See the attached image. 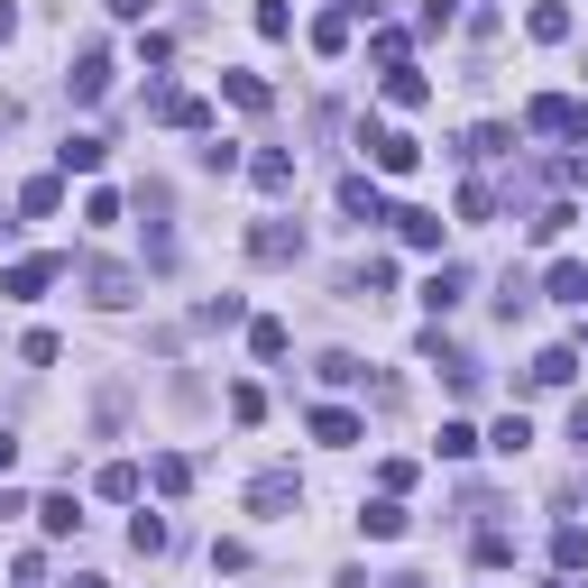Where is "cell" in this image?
I'll return each mask as SVG.
<instances>
[{"label": "cell", "mask_w": 588, "mask_h": 588, "mask_svg": "<svg viewBox=\"0 0 588 588\" xmlns=\"http://www.w3.org/2000/svg\"><path fill=\"white\" fill-rule=\"evenodd\" d=\"M469 451H488V442H478L469 423H442V459H469Z\"/></svg>", "instance_id": "36"}, {"label": "cell", "mask_w": 588, "mask_h": 588, "mask_svg": "<svg viewBox=\"0 0 588 588\" xmlns=\"http://www.w3.org/2000/svg\"><path fill=\"white\" fill-rule=\"evenodd\" d=\"M19 469V442H10V432H0V478H10Z\"/></svg>", "instance_id": "39"}, {"label": "cell", "mask_w": 588, "mask_h": 588, "mask_svg": "<svg viewBox=\"0 0 588 588\" xmlns=\"http://www.w3.org/2000/svg\"><path fill=\"white\" fill-rule=\"evenodd\" d=\"M570 377H579V350L561 341V350H543V359L524 368V387H570Z\"/></svg>", "instance_id": "14"}, {"label": "cell", "mask_w": 588, "mask_h": 588, "mask_svg": "<svg viewBox=\"0 0 588 588\" xmlns=\"http://www.w3.org/2000/svg\"><path fill=\"white\" fill-rule=\"evenodd\" d=\"M451 19H459V0H423V19H414V29H423V37H442Z\"/></svg>", "instance_id": "37"}, {"label": "cell", "mask_w": 588, "mask_h": 588, "mask_svg": "<svg viewBox=\"0 0 588 588\" xmlns=\"http://www.w3.org/2000/svg\"><path fill=\"white\" fill-rule=\"evenodd\" d=\"M56 202H65V185H56V175H29V185H19V212H29V221H46Z\"/></svg>", "instance_id": "19"}, {"label": "cell", "mask_w": 588, "mask_h": 588, "mask_svg": "<svg viewBox=\"0 0 588 588\" xmlns=\"http://www.w3.org/2000/svg\"><path fill=\"white\" fill-rule=\"evenodd\" d=\"M193 322H202V331H230V322H248V303H240V295H212Z\"/></svg>", "instance_id": "29"}, {"label": "cell", "mask_w": 588, "mask_h": 588, "mask_svg": "<svg viewBox=\"0 0 588 588\" xmlns=\"http://www.w3.org/2000/svg\"><path fill=\"white\" fill-rule=\"evenodd\" d=\"M341 212L359 221V230H368V221H396V212H387V193H377L368 175H341Z\"/></svg>", "instance_id": "9"}, {"label": "cell", "mask_w": 588, "mask_h": 588, "mask_svg": "<svg viewBox=\"0 0 588 588\" xmlns=\"http://www.w3.org/2000/svg\"><path fill=\"white\" fill-rule=\"evenodd\" d=\"M37 524L56 533V543H74V533H84V497H74V488H56V497L37 506Z\"/></svg>", "instance_id": "11"}, {"label": "cell", "mask_w": 588, "mask_h": 588, "mask_svg": "<svg viewBox=\"0 0 588 588\" xmlns=\"http://www.w3.org/2000/svg\"><path fill=\"white\" fill-rule=\"evenodd\" d=\"M459 157H469V166H488V157H515V130H497V120H488V130H469V138H459Z\"/></svg>", "instance_id": "17"}, {"label": "cell", "mask_w": 588, "mask_h": 588, "mask_svg": "<svg viewBox=\"0 0 588 588\" xmlns=\"http://www.w3.org/2000/svg\"><path fill=\"white\" fill-rule=\"evenodd\" d=\"M147 10H157V0H111V19H147Z\"/></svg>", "instance_id": "38"}, {"label": "cell", "mask_w": 588, "mask_h": 588, "mask_svg": "<svg viewBox=\"0 0 588 588\" xmlns=\"http://www.w3.org/2000/svg\"><path fill=\"white\" fill-rule=\"evenodd\" d=\"M396 240H404V248H442V212H423V202H404V212H396Z\"/></svg>", "instance_id": "15"}, {"label": "cell", "mask_w": 588, "mask_h": 588, "mask_svg": "<svg viewBox=\"0 0 588 588\" xmlns=\"http://www.w3.org/2000/svg\"><path fill=\"white\" fill-rule=\"evenodd\" d=\"M552 295H561V303H588V267L561 258V267H552Z\"/></svg>", "instance_id": "31"}, {"label": "cell", "mask_w": 588, "mask_h": 588, "mask_svg": "<svg viewBox=\"0 0 588 588\" xmlns=\"http://www.w3.org/2000/svg\"><path fill=\"white\" fill-rule=\"evenodd\" d=\"M84 295L101 303V313H120V303H138V267H120V258H84Z\"/></svg>", "instance_id": "4"}, {"label": "cell", "mask_w": 588, "mask_h": 588, "mask_svg": "<svg viewBox=\"0 0 588 588\" xmlns=\"http://www.w3.org/2000/svg\"><path fill=\"white\" fill-rule=\"evenodd\" d=\"M552 588H588V579H579V570H561V579H552Z\"/></svg>", "instance_id": "43"}, {"label": "cell", "mask_w": 588, "mask_h": 588, "mask_svg": "<svg viewBox=\"0 0 588 588\" xmlns=\"http://www.w3.org/2000/svg\"><path fill=\"white\" fill-rule=\"evenodd\" d=\"M147 488V478H138V459H111V469H101V497H120V506H130Z\"/></svg>", "instance_id": "26"}, {"label": "cell", "mask_w": 588, "mask_h": 588, "mask_svg": "<svg viewBox=\"0 0 588 588\" xmlns=\"http://www.w3.org/2000/svg\"><path fill=\"white\" fill-rule=\"evenodd\" d=\"M524 37H533V46H561V37H570V0H533V10H524Z\"/></svg>", "instance_id": "10"}, {"label": "cell", "mask_w": 588, "mask_h": 588, "mask_svg": "<svg viewBox=\"0 0 588 588\" xmlns=\"http://www.w3.org/2000/svg\"><path fill=\"white\" fill-rule=\"evenodd\" d=\"M313 442H331V451H350V442H368V423L350 414V404H313Z\"/></svg>", "instance_id": "8"}, {"label": "cell", "mask_w": 588, "mask_h": 588, "mask_svg": "<svg viewBox=\"0 0 588 588\" xmlns=\"http://www.w3.org/2000/svg\"><path fill=\"white\" fill-rule=\"evenodd\" d=\"M313 56H350V10H322L313 19Z\"/></svg>", "instance_id": "20"}, {"label": "cell", "mask_w": 588, "mask_h": 588, "mask_svg": "<svg viewBox=\"0 0 588 588\" xmlns=\"http://www.w3.org/2000/svg\"><path fill=\"white\" fill-rule=\"evenodd\" d=\"M65 92H74V101H101V92H111V46H84L74 74H65Z\"/></svg>", "instance_id": "6"}, {"label": "cell", "mask_w": 588, "mask_h": 588, "mask_svg": "<svg viewBox=\"0 0 588 588\" xmlns=\"http://www.w3.org/2000/svg\"><path fill=\"white\" fill-rule=\"evenodd\" d=\"M579 212H570V202H543V212H533V240H561V230H570Z\"/></svg>", "instance_id": "34"}, {"label": "cell", "mask_w": 588, "mask_h": 588, "mask_svg": "<svg viewBox=\"0 0 588 588\" xmlns=\"http://www.w3.org/2000/svg\"><path fill=\"white\" fill-rule=\"evenodd\" d=\"M368 56H377V65H387V74H396L404 56H414V37H404V29H377V46H368Z\"/></svg>", "instance_id": "32"}, {"label": "cell", "mask_w": 588, "mask_h": 588, "mask_svg": "<svg viewBox=\"0 0 588 588\" xmlns=\"http://www.w3.org/2000/svg\"><path fill=\"white\" fill-rule=\"evenodd\" d=\"M303 488H295V469H258V488H248V506H258V515H286Z\"/></svg>", "instance_id": "12"}, {"label": "cell", "mask_w": 588, "mask_h": 588, "mask_svg": "<svg viewBox=\"0 0 588 588\" xmlns=\"http://www.w3.org/2000/svg\"><path fill=\"white\" fill-rule=\"evenodd\" d=\"M221 92H230V101H240V111H267V101H276V92L258 84V74H221Z\"/></svg>", "instance_id": "27"}, {"label": "cell", "mask_w": 588, "mask_h": 588, "mask_svg": "<svg viewBox=\"0 0 588 588\" xmlns=\"http://www.w3.org/2000/svg\"><path fill=\"white\" fill-rule=\"evenodd\" d=\"M359 533H368V543H396V533H404V506H396V497H377L368 515H359Z\"/></svg>", "instance_id": "22"}, {"label": "cell", "mask_w": 588, "mask_h": 588, "mask_svg": "<svg viewBox=\"0 0 588 588\" xmlns=\"http://www.w3.org/2000/svg\"><path fill=\"white\" fill-rule=\"evenodd\" d=\"M359 147L377 157V175H414L423 166V147L404 138V130H387V120H359Z\"/></svg>", "instance_id": "3"}, {"label": "cell", "mask_w": 588, "mask_h": 588, "mask_svg": "<svg viewBox=\"0 0 588 588\" xmlns=\"http://www.w3.org/2000/svg\"><path fill=\"white\" fill-rule=\"evenodd\" d=\"M459 295H469V267H432V276H423V313H432V322L459 313Z\"/></svg>", "instance_id": "7"}, {"label": "cell", "mask_w": 588, "mask_h": 588, "mask_svg": "<svg viewBox=\"0 0 588 588\" xmlns=\"http://www.w3.org/2000/svg\"><path fill=\"white\" fill-rule=\"evenodd\" d=\"M524 442H533V423H524V414H506V423L488 432V451H506V459H524Z\"/></svg>", "instance_id": "30"}, {"label": "cell", "mask_w": 588, "mask_h": 588, "mask_svg": "<svg viewBox=\"0 0 588 588\" xmlns=\"http://www.w3.org/2000/svg\"><path fill=\"white\" fill-rule=\"evenodd\" d=\"M258 37H295V10H286V0H258Z\"/></svg>", "instance_id": "35"}, {"label": "cell", "mask_w": 588, "mask_h": 588, "mask_svg": "<svg viewBox=\"0 0 588 588\" xmlns=\"http://www.w3.org/2000/svg\"><path fill=\"white\" fill-rule=\"evenodd\" d=\"M147 488H157V497H185V488H193V459H185V451H157V459H147Z\"/></svg>", "instance_id": "13"}, {"label": "cell", "mask_w": 588, "mask_h": 588, "mask_svg": "<svg viewBox=\"0 0 588 588\" xmlns=\"http://www.w3.org/2000/svg\"><path fill=\"white\" fill-rule=\"evenodd\" d=\"M0 515H19V497H10V488H0Z\"/></svg>", "instance_id": "44"}, {"label": "cell", "mask_w": 588, "mask_h": 588, "mask_svg": "<svg viewBox=\"0 0 588 588\" xmlns=\"http://www.w3.org/2000/svg\"><path fill=\"white\" fill-rule=\"evenodd\" d=\"M147 120H166V130L212 138V101H193V92H175V84H147Z\"/></svg>", "instance_id": "1"}, {"label": "cell", "mask_w": 588, "mask_h": 588, "mask_svg": "<svg viewBox=\"0 0 588 588\" xmlns=\"http://www.w3.org/2000/svg\"><path fill=\"white\" fill-rule=\"evenodd\" d=\"M10 29H19V10H10V0H0V37H10Z\"/></svg>", "instance_id": "42"}, {"label": "cell", "mask_w": 588, "mask_h": 588, "mask_svg": "<svg viewBox=\"0 0 588 588\" xmlns=\"http://www.w3.org/2000/svg\"><path fill=\"white\" fill-rule=\"evenodd\" d=\"M459 221H497V193L488 185H459Z\"/></svg>", "instance_id": "33"}, {"label": "cell", "mask_w": 588, "mask_h": 588, "mask_svg": "<svg viewBox=\"0 0 588 588\" xmlns=\"http://www.w3.org/2000/svg\"><path fill=\"white\" fill-rule=\"evenodd\" d=\"M552 570H588V533H579V524L552 533Z\"/></svg>", "instance_id": "25"}, {"label": "cell", "mask_w": 588, "mask_h": 588, "mask_svg": "<svg viewBox=\"0 0 588 588\" xmlns=\"http://www.w3.org/2000/svg\"><path fill=\"white\" fill-rule=\"evenodd\" d=\"M313 377H322V387H359V377H368V368H359V359H350V350H322V368H313Z\"/></svg>", "instance_id": "28"}, {"label": "cell", "mask_w": 588, "mask_h": 588, "mask_svg": "<svg viewBox=\"0 0 588 588\" xmlns=\"http://www.w3.org/2000/svg\"><path fill=\"white\" fill-rule=\"evenodd\" d=\"M101 157H111V147H101L92 130H84V138H65V147H56V166H65V175H101Z\"/></svg>", "instance_id": "18"}, {"label": "cell", "mask_w": 588, "mask_h": 588, "mask_svg": "<svg viewBox=\"0 0 588 588\" xmlns=\"http://www.w3.org/2000/svg\"><path fill=\"white\" fill-rule=\"evenodd\" d=\"M166 543H175V524H166V515H138V524H130V552H138V561H157Z\"/></svg>", "instance_id": "23"}, {"label": "cell", "mask_w": 588, "mask_h": 588, "mask_svg": "<svg viewBox=\"0 0 588 588\" xmlns=\"http://www.w3.org/2000/svg\"><path fill=\"white\" fill-rule=\"evenodd\" d=\"M0 130H19V101H10V92H0Z\"/></svg>", "instance_id": "41"}, {"label": "cell", "mask_w": 588, "mask_h": 588, "mask_svg": "<svg viewBox=\"0 0 588 588\" xmlns=\"http://www.w3.org/2000/svg\"><path fill=\"white\" fill-rule=\"evenodd\" d=\"M248 175H258V193H295V157H286V147H258Z\"/></svg>", "instance_id": "16"}, {"label": "cell", "mask_w": 588, "mask_h": 588, "mask_svg": "<svg viewBox=\"0 0 588 588\" xmlns=\"http://www.w3.org/2000/svg\"><path fill=\"white\" fill-rule=\"evenodd\" d=\"M248 258H258V267H295V258H303V230H295L286 212L248 221Z\"/></svg>", "instance_id": "2"}, {"label": "cell", "mask_w": 588, "mask_h": 588, "mask_svg": "<svg viewBox=\"0 0 588 588\" xmlns=\"http://www.w3.org/2000/svg\"><path fill=\"white\" fill-rule=\"evenodd\" d=\"M387 101H396V111H423V101H432V84H423L414 65H396V74H387Z\"/></svg>", "instance_id": "21"}, {"label": "cell", "mask_w": 588, "mask_h": 588, "mask_svg": "<svg viewBox=\"0 0 588 588\" xmlns=\"http://www.w3.org/2000/svg\"><path fill=\"white\" fill-rule=\"evenodd\" d=\"M248 350H258V359L276 368V359H286V350H295V331H286V322H248Z\"/></svg>", "instance_id": "24"}, {"label": "cell", "mask_w": 588, "mask_h": 588, "mask_svg": "<svg viewBox=\"0 0 588 588\" xmlns=\"http://www.w3.org/2000/svg\"><path fill=\"white\" fill-rule=\"evenodd\" d=\"M387 588H432V579H423V570H396V579H387Z\"/></svg>", "instance_id": "40"}, {"label": "cell", "mask_w": 588, "mask_h": 588, "mask_svg": "<svg viewBox=\"0 0 588 588\" xmlns=\"http://www.w3.org/2000/svg\"><path fill=\"white\" fill-rule=\"evenodd\" d=\"M56 276H65V258H10V276H0V295H10V303H37L46 286H56Z\"/></svg>", "instance_id": "5"}]
</instances>
